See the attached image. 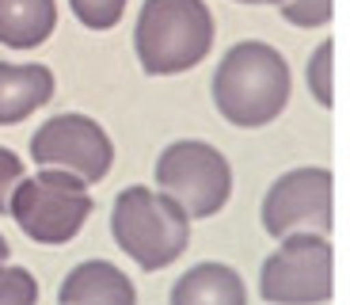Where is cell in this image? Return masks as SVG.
<instances>
[{"label": "cell", "instance_id": "cell-1", "mask_svg": "<svg viewBox=\"0 0 350 305\" xmlns=\"http://www.w3.org/2000/svg\"><path fill=\"white\" fill-rule=\"evenodd\" d=\"M213 103L232 126H267L289 103V65L267 42H237L213 73Z\"/></svg>", "mask_w": 350, "mask_h": 305}, {"label": "cell", "instance_id": "cell-2", "mask_svg": "<svg viewBox=\"0 0 350 305\" xmlns=\"http://www.w3.org/2000/svg\"><path fill=\"white\" fill-rule=\"evenodd\" d=\"M213 46V16L202 0H145L133 27V50L149 77L187 73Z\"/></svg>", "mask_w": 350, "mask_h": 305}, {"label": "cell", "instance_id": "cell-3", "mask_svg": "<svg viewBox=\"0 0 350 305\" xmlns=\"http://www.w3.org/2000/svg\"><path fill=\"white\" fill-rule=\"evenodd\" d=\"M111 233H114V244L137 267L160 271L187 252V244H191V218L164 191L126 187L114 199Z\"/></svg>", "mask_w": 350, "mask_h": 305}, {"label": "cell", "instance_id": "cell-4", "mask_svg": "<svg viewBox=\"0 0 350 305\" xmlns=\"http://www.w3.org/2000/svg\"><path fill=\"white\" fill-rule=\"evenodd\" d=\"M8 214L35 244H65L80 233V225L92 214V195H88V183L72 172L46 168L16 183Z\"/></svg>", "mask_w": 350, "mask_h": 305}, {"label": "cell", "instance_id": "cell-5", "mask_svg": "<svg viewBox=\"0 0 350 305\" xmlns=\"http://www.w3.org/2000/svg\"><path fill=\"white\" fill-rule=\"evenodd\" d=\"M157 187L187 218H213L232 195V168L206 141H175L157 160Z\"/></svg>", "mask_w": 350, "mask_h": 305}, {"label": "cell", "instance_id": "cell-6", "mask_svg": "<svg viewBox=\"0 0 350 305\" xmlns=\"http://www.w3.org/2000/svg\"><path fill=\"white\" fill-rule=\"evenodd\" d=\"M259 290L271 305H320L332 297V244L324 233H289L267 256Z\"/></svg>", "mask_w": 350, "mask_h": 305}, {"label": "cell", "instance_id": "cell-7", "mask_svg": "<svg viewBox=\"0 0 350 305\" xmlns=\"http://www.w3.org/2000/svg\"><path fill=\"white\" fill-rule=\"evenodd\" d=\"M31 157L35 164L62 168L84 183H99L111 172L114 145L103 134V126L88 114H53L31 138Z\"/></svg>", "mask_w": 350, "mask_h": 305}, {"label": "cell", "instance_id": "cell-8", "mask_svg": "<svg viewBox=\"0 0 350 305\" xmlns=\"http://www.w3.org/2000/svg\"><path fill=\"white\" fill-rule=\"evenodd\" d=\"M262 229L271 236L327 233L332 229V172L293 168L262 199Z\"/></svg>", "mask_w": 350, "mask_h": 305}, {"label": "cell", "instance_id": "cell-9", "mask_svg": "<svg viewBox=\"0 0 350 305\" xmlns=\"http://www.w3.org/2000/svg\"><path fill=\"white\" fill-rule=\"evenodd\" d=\"M62 305H137V290L107 260H88L65 275L57 290Z\"/></svg>", "mask_w": 350, "mask_h": 305}, {"label": "cell", "instance_id": "cell-10", "mask_svg": "<svg viewBox=\"0 0 350 305\" xmlns=\"http://www.w3.org/2000/svg\"><path fill=\"white\" fill-rule=\"evenodd\" d=\"M53 99V73L46 65H4L0 61V126L23 122Z\"/></svg>", "mask_w": 350, "mask_h": 305}, {"label": "cell", "instance_id": "cell-11", "mask_svg": "<svg viewBox=\"0 0 350 305\" xmlns=\"http://www.w3.org/2000/svg\"><path fill=\"white\" fill-rule=\"evenodd\" d=\"M172 305H247V290L228 263H198L175 279Z\"/></svg>", "mask_w": 350, "mask_h": 305}, {"label": "cell", "instance_id": "cell-12", "mask_svg": "<svg viewBox=\"0 0 350 305\" xmlns=\"http://www.w3.org/2000/svg\"><path fill=\"white\" fill-rule=\"evenodd\" d=\"M53 23H57L53 0H0V42L12 50L42 46Z\"/></svg>", "mask_w": 350, "mask_h": 305}, {"label": "cell", "instance_id": "cell-13", "mask_svg": "<svg viewBox=\"0 0 350 305\" xmlns=\"http://www.w3.org/2000/svg\"><path fill=\"white\" fill-rule=\"evenodd\" d=\"M72 16L92 31H111L126 12V0H69Z\"/></svg>", "mask_w": 350, "mask_h": 305}, {"label": "cell", "instance_id": "cell-14", "mask_svg": "<svg viewBox=\"0 0 350 305\" xmlns=\"http://www.w3.org/2000/svg\"><path fill=\"white\" fill-rule=\"evenodd\" d=\"M38 282L27 267H0V305H35Z\"/></svg>", "mask_w": 350, "mask_h": 305}, {"label": "cell", "instance_id": "cell-15", "mask_svg": "<svg viewBox=\"0 0 350 305\" xmlns=\"http://www.w3.org/2000/svg\"><path fill=\"white\" fill-rule=\"evenodd\" d=\"M305 77H308V92H312V96L320 99L324 107H332L335 103V96H332V42L316 46V53H312V61H308Z\"/></svg>", "mask_w": 350, "mask_h": 305}, {"label": "cell", "instance_id": "cell-16", "mask_svg": "<svg viewBox=\"0 0 350 305\" xmlns=\"http://www.w3.org/2000/svg\"><path fill=\"white\" fill-rule=\"evenodd\" d=\"M282 16L297 27H324L332 19V0H282Z\"/></svg>", "mask_w": 350, "mask_h": 305}, {"label": "cell", "instance_id": "cell-17", "mask_svg": "<svg viewBox=\"0 0 350 305\" xmlns=\"http://www.w3.org/2000/svg\"><path fill=\"white\" fill-rule=\"evenodd\" d=\"M19 180H23V160H19L12 149L0 145V214H8L12 191H16Z\"/></svg>", "mask_w": 350, "mask_h": 305}, {"label": "cell", "instance_id": "cell-18", "mask_svg": "<svg viewBox=\"0 0 350 305\" xmlns=\"http://www.w3.org/2000/svg\"><path fill=\"white\" fill-rule=\"evenodd\" d=\"M8 252H12V244H8V241H4V236H0V263L8 260Z\"/></svg>", "mask_w": 350, "mask_h": 305}, {"label": "cell", "instance_id": "cell-19", "mask_svg": "<svg viewBox=\"0 0 350 305\" xmlns=\"http://www.w3.org/2000/svg\"><path fill=\"white\" fill-rule=\"evenodd\" d=\"M240 4H282V0H240Z\"/></svg>", "mask_w": 350, "mask_h": 305}]
</instances>
